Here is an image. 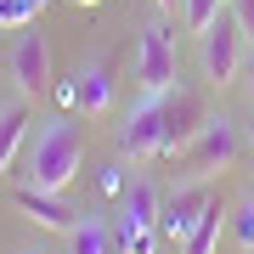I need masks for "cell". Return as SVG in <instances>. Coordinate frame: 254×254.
<instances>
[{"label":"cell","mask_w":254,"mask_h":254,"mask_svg":"<svg viewBox=\"0 0 254 254\" xmlns=\"http://www.w3.org/2000/svg\"><path fill=\"white\" fill-rule=\"evenodd\" d=\"M11 85H17L23 102H40L51 91V46H46V34H28L23 28V40L11 46Z\"/></svg>","instance_id":"obj_8"},{"label":"cell","mask_w":254,"mask_h":254,"mask_svg":"<svg viewBox=\"0 0 254 254\" xmlns=\"http://www.w3.org/2000/svg\"><path fill=\"white\" fill-rule=\"evenodd\" d=\"M68 108H85V113H102L113 102V57H91V63H79L73 73V85L63 91Z\"/></svg>","instance_id":"obj_10"},{"label":"cell","mask_w":254,"mask_h":254,"mask_svg":"<svg viewBox=\"0 0 254 254\" xmlns=\"http://www.w3.org/2000/svg\"><path fill=\"white\" fill-rule=\"evenodd\" d=\"M79 6H102V0H79Z\"/></svg>","instance_id":"obj_21"},{"label":"cell","mask_w":254,"mask_h":254,"mask_svg":"<svg viewBox=\"0 0 254 254\" xmlns=\"http://www.w3.org/2000/svg\"><path fill=\"white\" fill-rule=\"evenodd\" d=\"M220 11H226V0H181V23H187L198 40L215 28V17H220Z\"/></svg>","instance_id":"obj_14"},{"label":"cell","mask_w":254,"mask_h":254,"mask_svg":"<svg viewBox=\"0 0 254 254\" xmlns=\"http://www.w3.org/2000/svg\"><path fill=\"white\" fill-rule=\"evenodd\" d=\"M226 220H232V215H226V209H220V198H215V203H209L203 215H198V226H192V232L181 237V249H187V254H215V243H220V226H226Z\"/></svg>","instance_id":"obj_13"},{"label":"cell","mask_w":254,"mask_h":254,"mask_svg":"<svg viewBox=\"0 0 254 254\" xmlns=\"http://www.w3.org/2000/svg\"><path fill=\"white\" fill-rule=\"evenodd\" d=\"M23 254H46V249H23Z\"/></svg>","instance_id":"obj_22"},{"label":"cell","mask_w":254,"mask_h":254,"mask_svg":"<svg viewBox=\"0 0 254 254\" xmlns=\"http://www.w3.org/2000/svg\"><path fill=\"white\" fill-rule=\"evenodd\" d=\"M113 226L102 215H79V226L68 232V254H113Z\"/></svg>","instance_id":"obj_12"},{"label":"cell","mask_w":254,"mask_h":254,"mask_svg":"<svg viewBox=\"0 0 254 254\" xmlns=\"http://www.w3.org/2000/svg\"><path fill=\"white\" fill-rule=\"evenodd\" d=\"M153 6H158V11H181V0H153Z\"/></svg>","instance_id":"obj_19"},{"label":"cell","mask_w":254,"mask_h":254,"mask_svg":"<svg viewBox=\"0 0 254 254\" xmlns=\"http://www.w3.org/2000/svg\"><path fill=\"white\" fill-rule=\"evenodd\" d=\"M175 79H181L175 73V28L164 17H153L141 28V40H136V85L147 96H164Z\"/></svg>","instance_id":"obj_5"},{"label":"cell","mask_w":254,"mask_h":254,"mask_svg":"<svg viewBox=\"0 0 254 254\" xmlns=\"http://www.w3.org/2000/svg\"><path fill=\"white\" fill-rule=\"evenodd\" d=\"M243 85L254 91V40H249V51H243Z\"/></svg>","instance_id":"obj_18"},{"label":"cell","mask_w":254,"mask_h":254,"mask_svg":"<svg viewBox=\"0 0 254 254\" xmlns=\"http://www.w3.org/2000/svg\"><path fill=\"white\" fill-rule=\"evenodd\" d=\"M79 164H85L79 125H73V119H46V125L28 136L23 181H28V187H46V192H68L73 175H79Z\"/></svg>","instance_id":"obj_1"},{"label":"cell","mask_w":254,"mask_h":254,"mask_svg":"<svg viewBox=\"0 0 254 254\" xmlns=\"http://www.w3.org/2000/svg\"><path fill=\"white\" fill-rule=\"evenodd\" d=\"M249 147H254V119H249Z\"/></svg>","instance_id":"obj_20"},{"label":"cell","mask_w":254,"mask_h":254,"mask_svg":"<svg viewBox=\"0 0 254 254\" xmlns=\"http://www.w3.org/2000/svg\"><path fill=\"white\" fill-rule=\"evenodd\" d=\"M237 153H243V130L232 125V119H203L198 136L181 147V164L187 175H198V181H215L220 170H232Z\"/></svg>","instance_id":"obj_3"},{"label":"cell","mask_w":254,"mask_h":254,"mask_svg":"<svg viewBox=\"0 0 254 254\" xmlns=\"http://www.w3.org/2000/svg\"><path fill=\"white\" fill-rule=\"evenodd\" d=\"M215 203V181H198V175H187V181H175L170 192H164V237H181L198 226V215Z\"/></svg>","instance_id":"obj_9"},{"label":"cell","mask_w":254,"mask_h":254,"mask_svg":"<svg viewBox=\"0 0 254 254\" xmlns=\"http://www.w3.org/2000/svg\"><path fill=\"white\" fill-rule=\"evenodd\" d=\"M11 209H17V215H28V220H34V226L40 232H73V226H79V215H85V209L79 203H68L63 198V192H46V187H17V192H11Z\"/></svg>","instance_id":"obj_7"},{"label":"cell","mask_w":254,"mask_h":254,"mask_svg":"<svg viewBox=\"0 0 254 254\" xmlns=\"http://www.w3.org/2000/svg\"><path fill=\"white\" fill-rule=\"evenodd\" d=\"M28 141V102H0V175L11 170V158H17V147Z\"/></svg>","instance_id":"obj_11"},{"label":"cell","mask_w":254,"mask_h":254,"mask_svg":"<svg viewBox=\"0 0 254 254\" xmlns=\"http://www.w3.org/2000/svg\"><path fill=\"white\" fill-rule=\"evenodd\" d=\"M232 232H237V243H243V254H254V198L232 203Z\"/></svg>","instance_id":"obj_16"},{"label":"cell","mask_w":254,"mask_h":254,"mask_svg":"<svg viewBox=\"0 0 254 254\" xmlns=\"http://www.w3.org/2000/svg\"><path fill=\"white\" fill-rule=\"evenodd\" d=\"M243 51H249V34H243V23L232 17V11H220L215 28L203 34V73L215 85H232V79H243Z\"/></svg>","instance_id":"obj_6"},{"label":"cell","mask_w":254,"mask_h":254,"mask_svg":"<svg viewBox=\"0 0 254 254\" xmlns=\"http://www.w3.org/2000/svg\"><path fill=\"white\" fill-rule=\"evenodd\" d=\"M232 17L243 23V34L254 40V0H232Z\"/></svg>","instance_id":"obj_17"},{"label":"cell","mask_w":254,"mask_h":254,"mask_svg":"<svg viewBox=\"0 0 254 254\" xmlns=\"http://www.w3.org/2000/svg\"><path fill=\"white\" fill-rule=\"evenodd\" d=\"M46 11V0H0V28H28Z\"/></svg>","instance_id":"obj_15"},{"label":"cell","mask_w":254,"mask_h":254,"mask_svg":"<svg viewBox=\"0 0 254 254\" xmlns=\"http://www.w3.org/2000/svg\"><path fill=\"white\" fill-rule=\"evenodd\" d=\"M119 249L125 254H153L158 243V232H164V198L153 192V181H130L125 187V198H119Z\"/></svg>","instance_id":"obj_2"},{"label":"cell","mask_w":254,"mask_h":254,"mask_svg":"<svg viewBox=\"0 0 254 254\" xmlns=\"http://www.w3.org/2000/svg\"><path fill=\"white\" fill-rule=\"evenodd\" d=\"M119 153H130V158H170L175 153L164 96H147V102H136V108L125 113V125H119Z\"/></svg>","instance_id":"obj_4"}]
</instances>
